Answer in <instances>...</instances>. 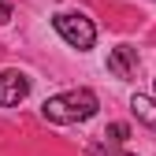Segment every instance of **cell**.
Listing matches in <instances>:
<instances>
[{"mask_svg":"<svg viewBox=\"0 0 156 156\" xmlns=\"http://www.w3.org/2000/svg\"><path fill=\"white\" fill-rule=\"evenodd\" d=\"M97 108H101L97 93L82 86V89H67V93L48 97V101L41 104V115H45L48 123L67 126V123H86V119H93V115H97Z\"/></svg>","mask_w":156,"mask_h":156,"instance_id":"obj_1","label":"cell"},{"mask_svg":"<svg viewBox=\"0 0 156 156\" xmlns=\"http://www.w3.org/2000/svg\"><path fill=\"white\" fill-rule=\"evenodd\" d=\"M130 112L138 115V123H145V126H152V130H156V97L134 93V97H130Z\"/></svg>","mask_w":156,"mask_h":156,"instance_id":"obj_5","label":"cell"},{"mask_svg":"<svg viewBox=\"0 0 156 156\" xmlns=\"http://www.w3.org/2000/svg\"><path fill=\"white\" fill-rule=\"evenodd\" d=\"M0 23H11V0H0Z\"/></svg>","mask_w":156,"mask_h":156,"instance_id":"obj_7","label":"cell"},{"mask_svg":"<svg viewBox=\"0 0 156 156\" xmlns=\"http://www.w3.org/2000/svg\"><path fill=\"white\" fill-rule=\"evenodd\" d=\"M108 71L115 78H134L138 74V48H130V45H119V48H112L108 52Z\"/></svg>","mask_w":156,"mask_h":156,"instance_id":"obj_4","label":"cell"},{"mask_svg":"<svg viewBox=\"0 0 156 156\" xmlns=\"http://www.w3.org/2000/svg\"><path fill=\"white\" fill-rule=\"evenodd\" d=\"M126 138H130V126H126V123H112V126L104 130V141H108L112 149H115V145H123Z\"/></svg>","mask_w":156,"mask_h":156,"instance_id":"obj_6","label":"cell"},{"mask_svg":"<svg viewBox=\"0 0 156 156\" xmlns=\"http://www.w3.org/2000/svg\"><path fill=\"white\" fill-rule=\"evenodd\" d=\"M52 26H56V34H60L71 48H78V52L93 48V41H97L93 19H86L82 11H60V15H52Z\"/></svg>","mask_w":156,"mask_h":156,"instance_id":"obj_2","label":"cell"},{"mask_svg":"<svg viewBox=\"0 0 156 156\" xmlns=\"http://www.w3.org/2000/svg\"><path fill=\"white\" fill-rule=\"evenodd\" d=\"M26 93H30V78L23 71H0V108L23 104Z\"/></svg>","mask_w":156,"mask_h":156,"instance_id":"obj_3","label":"cell"},{"mask_svg":"<svg viewBox=\"0 0 156 156\" xmlns=\"http://www.w3.org/2000/svg\"><path fill=\"white\" fill-rule=\"evenodd\" d=\"M93 156H130V152H119V149H93Z\"/></svg>","mask_w":156,"mask_h":156,"instance_id":"obj_8","label":"cell"}]
</instances>
